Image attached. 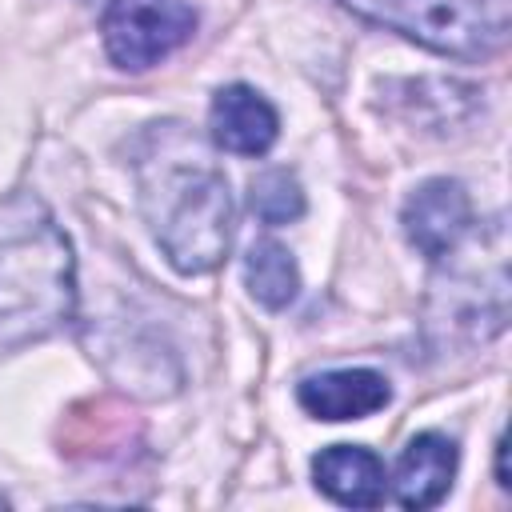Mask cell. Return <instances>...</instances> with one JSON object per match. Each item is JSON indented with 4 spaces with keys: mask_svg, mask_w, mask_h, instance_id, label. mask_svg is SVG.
<instances>
[{
    "mask_svg": "<svg viewBox=\"0 0 512 512\" xmlns=\"http://www.w3.org/2000/svg\"><path fill=\"white\" fill-rule=\"evenodd\" d=\"M140 212L180 276L212 272L232 244V192L212 152L184 124H152L136 148Z\"/></svg>",
    "mask_w": 512,
    "mask_h": 512,
    "instance_id": "cell-1",
    "label": "cell"
},
{
    "mask_svg": "<svg viewBox=\"0 0 512 512\" xmlns=\"http://www.w3.org/2000/svg\"><path fill=\"white\" fill-rule=\"evenodd\" d=\"M76 316V256L32 192L0 200V352L48 340Z\"/></svg>",
    "mask_w": 512,
    "mask_h": 512,
    "instance_id": "cell-2",
    "label": "cell"
},
{
    "mask_svg": "<svg viewBox=\"0 0 512 512\" xmlns=\"http://www.w3.org/2000/svg\"><path fill=\"white\" fill-rule=\"evenodd\" d=\"M352 16L400 32L452 60H492L508 48L512 0H340Z\"/></svg>",
    "mask_w": 512,
    "mask_h": 512,
    "instance_id": "cell-3",
    "label": "cell"
},
{
    "mask_svg": "<svg viewBox=\"0 0 512 512\" xmlns=\"http://www.w3.org/2000/svg\"><path fill=\"white\" fill-rule=\"evenodd\" d=\"M100 32L116 68L144 72L192 40L196 12L188 0H112Z\"/></svg>",
    "mask_w": 512,
    "mask_h": 512,
    "instance_id": "cell-4",
    "label": "cell"
},
{
    "mask_svg": "<svg viewBox=\"0 0 512 512\" xmlns=\"http://www.w3.org/2000/svg\"><path fill=\"white\" fill-rule=\"evenodd\" d=\"M508 320V272L504 260L492 264V272H452L436 284L432 296V328L444 332L448 344L456 340H492Z\"/></svg>",
    "mask_w": 512,
    "mask_h": 512,
    "instance_id": "cell-5",
    "label": "cell"
},
{
    "mask_svg": "<svg viewBox=\"0 0 512 512\" xmlns=\"http://www.w3.org/2000/svg\"><path fill=\"white\" fill-rule=\"evenodd\" d=\"M400 228L404 240L428 256V260H448L468 236H472V200L460 180L436 176L424 180L400 208Z\"/></svg>",
    "mask_w": 512,
    "mask_h": 512,
    "instance_id": "cell-6",
    "label": "cell"
},
{
    "mask_svg": "<svg viewBox=\"0 0 512 512\" xmlns=\"http://www.w3.org/2000/svg\"><path fill=\"white\" fill-rule=\"evenodd\" d=\"M208 136L232 156H264L280 136V116L264 92L248 84H228L212 96Z\"/></svg>",
    "mask_w": 512,
    "mask_h": 512,
    "instance_id": "cell-7",
    "label": "cell"
},
{
    "mask_svg": "<svg viewBox=\"0 0 512 512\" xmlns=\"http://www.w3.org/2000/svg\"><path fill=\"white\" fill-rule=\"evenodd\" d=\"M296 400L312 420L344 424V420H364L380 412L392 400V388L372 368H332V372L300 380Z\"/></svg>",
    "mask_w": 512,
    "mask_h": 512,
    "instance_id": "cell-8",
    "label": "cell"
},
{
    "mask_svg": "<svg viewBox=\"0 0 512 512\" xmlns=\"http://www.w3.org/2000/svg\"><path fill=\"white\" fill-rule=\"evenodd\" d=\"M456 444L444 432H416L408 440V448L396 460L392 472V496L404 508H436L456 476Z\"/></svg>",
    "mask_w": 512,
    "mask_h": 512,
    "instance_id": "cell-9",
    "label": "cell"
},
{
    "mask_svg": "<svg viewBox=\"0 0 512 512\" xmlns=\"http://www.w3.org/2000/svg\"><path fill=\"white\" fill-rule=\"evenodd\" d=\"M316 488L344 508H376L388 496L384 460L364 444H332L312 460Z\"/></svg>",
    "mask_w": 512,
    "mask_h": 512,
    "instance_id": "cell-10",
    "label": "cell"
},
{
    "mask_svg": "<svg viewBox=\"0 0 512 512\" xmlns=\"http://www.w3.org/2000/svg\"><path fill=\"white\" fill-rule=\"evenodd\" d=\"M244 288L252 292L256 304H264L272 312L288 308L300 292V268H296L292 252L272 236L256 240L244 256Z\"/></svg>",
    "mask_w": 512,
    "mask_h": 512,
    "instance_id": "cell-11",
    "label": "cell"
},
{
    "mask_svg": "<svg viewBox=\"0 0 512 512\" xmlns=\"http://www.w3.org/2000/svg\"><path fill=\"white\" fill-rule=\"evenodd\" d=\"M248 208L264 224H288L304 212V188L288 168H264L248 184Z\"/></svg>",
    "mask_w": 512,
    "mask_h": 512,
    "instance_id": "cell-12",
    "label": "cell"
},
{
    "mask_svg": "<svg viewBox=\"0 0 512 512\" xmlns=\"http://www.w3.org/2000/svg\"><path fill=\"white\" fill-rule=\"evenodd\" d=\"M496 480H500V488H512V480H508V440L504 436L496 440Z\"/></svg>",
    "mask_w": 512,
    "mask_h": 512,
    "instance_id": "cell-13",
    "label": "cell"
}]
</instances>
